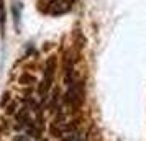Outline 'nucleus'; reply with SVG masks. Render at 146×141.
Wrapping results in <instances>:
<instances>
[{"instance_id":"1","label":"nucleus","mask_w":146,"mask_h":141,"mask_svg":"<svg viewBox=\"0 0 146 141\" xmlns=\"http://www.w3.org/2000/svg\"><path fill=\"white\" fill-rule=\"evenodd\" d=\"M74 2H76V0H51L49 5H48V13L54 15V17L64 15V13H67V12H71Z\"/></svg>"},{"instance_id":"2","label":"nucleus","mask_w":146,"mask_h":141,"mask_svg":"<svg viewBox=\"0 0 146 141\" xmlns=\"http://www.w3.org/2000/svg\"><path fill=\"white\" fill-rule=\"evenodd\" d=\"M82 97H84V89H82V84L80 82H76L72 84L69 90L66 94V102L71 103L72 107H79L80 102H82Z\"/></svg>"},{"instance_id":"3","label":"nucleus","mask_w":146,"mask_h":141,"mask_svg":"<svg viewBox=\"0 0 146 141\" xmlns=\"http://www.w3.org/2000/svg\"><path fill=\"white\" fill-rule=\"evenodd\" d=\"M53 75H54V59H49L46 62V69H44V79L41 82L40 92L41 94H46L48 89L51 87V82H53Z\"/></svg>"},{"instance_id":"4","label":"nucleus","mask_w":146,"mask_h":141,"mask_svg":"<svg viewBox=\"0 0 146 141\" xmlns=\"http://www.w3.org/2000/svg\"><path fill=\"white\" fill-rule=\"evenodd\" d=\"M17 141H31V140H28L27 136H17Z\"/></svg>"}]
</instances>
